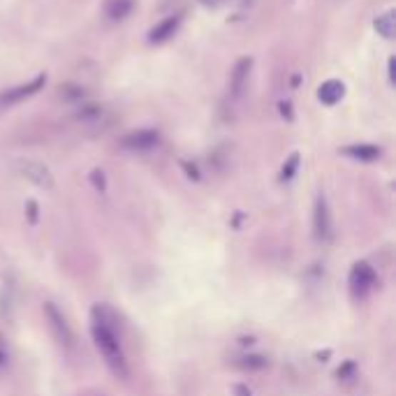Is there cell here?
I'll return each mask as SVG.
<instances>
[{"label":"cell","mask_w":396,"mask_h":396,"mask_svg":"<svg viewBox=\"0 0 396 396\" xmlns=\"http://www.w3.org/2000/svg\"><path fill=\"white\" fill-rule=\"evenodd\" d=\"M343 96H345V86H343V81H338V79H329L318 88V98L323 100L325 105H336Z\"/></svg>","instance_id":"10"},{"label":"cell","mask_w":396,"mask_h":396,"mask_svg":"<svg viewBox=\"0 0 396 396\" xmlns=\"http://www.w3.org/2000/svg\"><path fill=\"white\" fill-rule=\"evenodd\" d=\"M200 3L206 7H220L223 3H228V0H200Z\"/></svg>","instance_id":"21"},{"label":"cell","mask_w":396,"mask_h":396,"mask_svg":"<svg viewBox=\"0 0 396 396\" xmlns=\"http://www.w3.org/2000/svg\"><path fill=\"white\" fill-rule=\"evenodd\" d=\"M241 369H246V371H260L267 366V360L260 355H246V357H241V362H237Z\"/></svg>","instance_id":"14"},{"label":"cell","mask_w":396,"mask_h":396,"mask_svg":"<svg viewBox=\"0 0 396 396\" xmlns=\"http://www.w3.org/2000/svg\"><path fill=\"white\" fill-rule=\"evenodd\" d=\"M355 371H357L355 362H345L341 369H338V378H341V380H352L355 378Z\"/></svg>","instance_id":"17"},{"label":"cell","mask_w":396,"mask_h":396,"mask_svg":"<svg viewBox=\"0 0 396 396\" xmlns=\"http://www.w3.org/2000/svg\"><path fill=\"white\" fill-rule=\"evenodd\" d=\"M91 334L96 347L100 350L102 360L107 362L109 371L118 375V378H128V360L121 345V334H118V315L105 304H96L91 310Z\"/></svg>","instance_id":"1"},{"label":"cell","mask_w":396,"mask_h":396,"mask_svg":"<svg viewBox=\"0 0 396 396\" xmlns=\"http://www.w3.org/2000/svg\"><path fill=\"white\" fill-rule=\"evenodd\" d=\"M135 9V0H105V14L111 21H123Z\"/></svg>","instance_id":"11"},{"label":"cell","mask_w":396,"mask_h":396,"mask_svg":"<svg viewBox=\"0 0 396 396\" xmlns=\"http://www.w3.org/2000/svg\"><path fill=\"white\" fill-rule=\"evenodd\" d=\"M44 315H46V323H49L51 334L56 336V341H59L65 350H72L74 347V334H72V329L68 325V320H65V315L56 308V304H51V301L49 304H44Z\"/></svg>","instance_id":"4"},{"label":"cell","mask_w":396,"mask_h":396,"mask_svg":"<svg viewBox=\"0 0 396 396\" xmlns=\"http://www.w3.org/2000/svg\"><path fill=\"white\" fill-rule=\"evenodd\" d=\"M178 24H181V19L178 16H167L163 19L160 24H156L153 28L148 31V42L151 44H163L167 40H172L178 31Z\"/></svg>","instance_id":"9"},{"label":"cell","mask_w":396,"mask_h":396,"mask_svg":"<svg viewBox=\"0 0 396 396\" xmlns=\"http://www.w3.org/2000/svg\"><path fill=\"white\" fill-rule=\"evenodd\" d=\"M297 167H299V153H292L290 156V160L285 163V167H283V181H290L292 176H295V172H297Z\"/></svg>","instance_id":"16"},{"label":"cell","mask_w":396,"mask_h":396,"mask_svg":"<svg viewBox=\"0 0 396 396\" xmlns=\"http://www.w3.org/2000/svg\"><path fill=\"white\" fill-rule=\"evenodd\" d=\"M347 283H350V292H352L355 299H366L371 295V290L375 288V271H373V267L369 262L352 264Z\"/></svg>","instance_id":"3"},{"label":"cell","mask_w":396,"mask_h":396,"mask_svg":"<svg viewBox=\"0 0 396 396\" xmlns=\"http://www.w3.org/2000/svg\"><path fill=\"white\" fill-rule=\"evenodd\" d=\"M343 153L355 158V160H362V163H373V160L380 158L382 151L378 146H373V144H352V146L343 148Z\"/></svg>","instance_id":"12"},{"label":"cell","mask_w":396,"mask_h":396,"mask_svg":"<svg viewBox=\"0 0 396 396\" xmlns=\"http://www.w3.org/2000/svg\"><path fill=\"white\" fill-rule=\"evenodd\" d=\"M28 213H31V223L37 220V204L35 202H28Z\"/></svg>","instance_id":"20"},{"label":"cell","mask_w":396,"mask_h":396,"mask_svg":"<svg viewBox=\"0 0 396 396\" xmlns=\"http://www.w3.org/2000/svg\"><path fill=\"white\" fill-rule=\"evenodd\" d=\"M292 107H290V102H280V114L283 116H288V118H292V111H290Z\"/></svg>","instance_id":"22"},{"label":"cell","mask_w":396,"mask_h":396,"mask_svg":"<svg viewBox=\"0 0 396 396\" xmlns=\"http://www.w3.org/2000/svg\"><path fill=\"white\" fill-rule=\"evenodd\" d=\"M255 0H241V5H253Z\"/></svg>","instance_id":"24"},{"label":"cell","mask_w":396,"mask_h":396,"mask_svg":"<svg viewBox=\"0 0 396 396\" xmlns=\"http://www.w3.org/2000/svg\"><path fill=\"white\" fill-rule=\"evenodd\" d=\"M16 172L24 178H28L31 183H35L37 188H44V191H54V174L51 169L46 167L40 160H31V158H21L14 163Z\"/></svg>","instance_id":"2"},{"label":"cell","mask_w":396,"mask_h":396,"mask_svg":"<svg viewBox=\"0 0 396 396\" xmlns=\"http://www.w3.org/2000/svg\"><path fill=\"white\" fill-rule=\"evenodd\" d=\"M390 79L394 81V59H390Z\"/></svg>","instance_id":"23"},{"label":"cell","mask_w":396,"mask_h":396,"mask_svg":"<svg viewBox=\"0 0 396 396\" xmlns=\"http://www.w3.org/2000/svg\"><path fill=\"white\" fill-rule=\"evenodd\" d=\"M44 83H46V77H44V74H40V77H35L31 83H24V86H16L12 91H5L3 96H0V105H16V102H21L26 98L35 96V93L40 91Z\"/></svg>","instance_id":"8"},{"label":"cell","mask_w":396,"mask_h":396,"mask_svg":"<svg viewBox=\"0 0 396 396\" xmlns=\"http://www.w3.org/2000/svg\"><path fill=\"white\" fill-rule=\"evenodd\" d=\"M91 181H93V186L98 188V191H105V188H107V183H105V174H102L100 169H96V172L91 174Z\"/></svg>","instance_id":"18"},{"label":"cell","mask_w":396,"mask_h":396,"mask_svg":"<svg viewBox=\"0 0 396 396\" xmlns=\"http://www.w3.org/2000/svg\"><path fill=\"white\" fill-rule=\"evenodd\" d=\"M375 31H378L382 37H387V40L394 37V33H396V12L394 9H390V12H385L375 19Z\"/></svg>","instance_id":"13"},{"label":"cell","mask_w":396,"mask_h":396,"mask_svg":"<svg viewBox=\"0 0 396 396\" xmlns=\"http://www.w3.org/2000/svg\"><path fill=\"white\" fill-rule=\"evenodd\" d=\"M160 144V135L156 130H135L121 139V146L128 151H151Z\"/></svg>","instance_id":"6"},{"label":"cell","mask_w":396,"mask_h":396,"mask_svg":"<svg viewBox=\"0 0 396 396\" xmlns=\"http://www.w3.org/2000/svg\"><path fill=\"white\" fill-rule=\"evenodd\" d=\"M232 392H234V396H253V394H250V390L246 387V385H241V382L234 385Z\"/></svg>","instance_id":"19"},{"label":"cell","mask_w":396,"mask_h":396,"mask_svg":"<svg viewBox=\"0 0 396 396\" xmlns=\"http://www.w3.org/2000/svg\"><path fill=\"white\" fill-rule=\"evenodd\" d=\"M313 237L318 241H332L334 239V223H332V211H329L325 195H318L315 209H313Z\"/></svg>","instance_id":"5"},{"label":"cell","mask_w":396,"mask_h":396,"mask_svg":"<svg viewBox=\"0 0 396 396\" xmlns=\"http://www.w3.org/2000/svg\"><path fill=\"white\" fill-rule=\"evenodd\" d=\"M59 96L68 102H74V100H81L83 98V88L77 86V83H63L59 88Z\"/></svg>","instance_id":"15"},{"label":"cell","mask_w":396,"mask_h":396,"mask_svg":"<svg viewBox=\"0 0 396 396\" xmlns=\"http://www.w3.org/2000/svg\"><path fill=\"white\" fill-rule=\"evenodd\" d=\"M250 70H253V59H239L237 65H234L232 77H230V88H232L234 98H241L243 93H246Z\"/></svg>","instance_id":"7"}]
</instances>
